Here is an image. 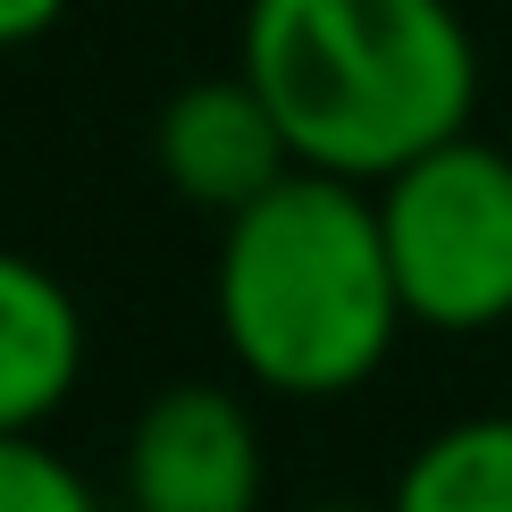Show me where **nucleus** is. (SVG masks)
<instances>
[{"label":"nucleus","mask_w":512,"mask_h":512,"mask_svg":"<svg viewBox=\"0 0 512 512\" xmlns=\"http://www.w3.org/2000/svg\"><path fill=\"white\" fill-rule=\"evenodd\" d=\"M210 311L227 361L261 395L328 403L370 387L395 336L412 328L378 194L328 168H286L261 202H244L219 227Z\"/></svg>","instance_id":"f257e3e1"},{"label":"nucleus","mask_w":512,"mask_h":512,"mask_svg":"<svg viewBox=\"0 0 512 512\" xmlns=\"http://www.w3.org/2000/svg\"><path fill=\"white\" fill-rule=\"evenodd\" d=\"M236 68L294 160L387 185L479 110V42L454 0H244Z\"/></svg>","instance_id":"f03ea898"},{"label":"nucleus","mask_w":512,"mask_h":512,"mask_svg":"<svg viewBox=\"0 0 512 512\" xmlns=\"http://www.w3.org/2000/svg\"><path fill=\"white\" fill-rule=\"evenodd\" d=\"M378 194L403 311L429 336H487L512 319V152L487 135H445L403 160Z\"/></svg>","instance_id":"7ed1b4c3"},{"label":"nucleus","mask_w":512,"mask_h":512,"mask_svg":"<svg viewBox=\"0 0 512 512\" xmlns=\"http://www.w3.org/2000/svg\"><path fill=\"white\" fill-rule=\"evenodd\" d=\"M269 454L244 395L177 378L126 429V504L135 512H261Z\"/></svg>","instance_id":"20e7f679"},{"label":"nucleus","mask_w":512,"mask_h":512,"mask_svg":"<svg viewBox=\"0 0 512 512\" xmlns=\"http://www.w3.org/2000/svg\"><path fill=\"white\" fill-rule=\"evenodd\" d=\"M294 160L286 126H277V110L261 101V84H252L244 68L227 76H194L168 93L160 110V177L177 202L194 210H219V219H236L244 202H261Z\"/></svg>","instance_id":"39448f33"},{"label":"nucleus","mask_w":512,"mask_h":512,"mask_svg":"<svg viewBox=\"0 0 512 512\" xmlns=\"http://www.w3.org/2000/svg\"><path fill=\"white\" fill-rule=\"evenodd\" d=\"M84 378V311L42 261L0 244V429H42Z\"/></svg>","instance_id":"423d86ee"},{"label":"nucleus","mask_w":512,"mask_h":512,"mask_svg":"<svg viewBox=\"0 0 512 512\" xmlns=\"http://www.w3.org/2000/svg\"><path fill=\"white\" fill-rule=\"evenodd\" d=\"M387 512H512V412L445 420L395 471Z\"/></svg>","instance_id":"0eeeda50"},{"label":"nucleus","mask_w":512,"mask_h":512,"mask_svg":"<svg viewBox=\"0 0 512 512\" xmlns=\"http://www.w3.org/2000/svg\"><path fill=\"white\" fill-rule=\"evenodd\" d=\"M0 512H101V496L42 429H0Z\"/></svg>","instance_id":"6e6552de"},{"label":"nucleus","mask_w":512,"mask_h":512,"mask_svg":"<svg viewBox=\"0 0 512 512\" xmlns=\"http://www.w3.org/2000/svg\"><path fill=\"white\" fill-rule=\"evenodd\" d=\"M68 17V0H0V51H26Z\"/></svg>","instance_id":"1a4fd4ad"},{"label":"nucleus","mask_w":512,"mask_h":512,"mask_svg":"<svg viewBox=\"0 0 512 512\" xmlns=\"http://www.w3.org/2000/svg\"><path fill=\"white\" fill-rule=\"evenodd\" d=\"M311 512H387V504H353V496H336V504H311Z\"/></svg>","instance_id":"9d476101"}]
</instances>
